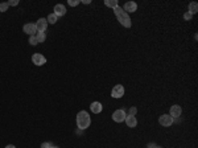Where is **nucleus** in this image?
Instances as JSON below:
<instances>
[{"instance_id":"1","label":"nucleus","mask_w":198,"mask_h":148,"mask_svg":"<svg viewBox=\"0 0 198 148\" xmlns=\"http://www.w3.org/2000/svg\"><path fill=\"white\" fill-rule=\"evenodd\" d=\"M114 13H115V16H116V19L119 20V22H120L123 27L131 28V25H132L131 17H129V15L127 12H124L123 8L119 7V5H118V7H115L114 8Z\"/></svg>"},{"instance_id":"2","label":"nucleus","mask_w":198,"mask_h":148,"mask_svg":"<svg viewBox=\"0 0 198 148\" xmlns=\"http://www.w3.org/2000/svg\"><path fill=\"white\" fill-rule=\"evenodd\" d=\"M90 123H91V119H90V115L86 112V111H79L77 114V126L79 130H86L89 128Z\"/></svg>"},{"instance_id":"3","label":"nucleus","mask_w":198,"mask_h":148,"mask_svg":"<svg viewBox=\"0 0 198 148\" xmlns=\"http://www.w3.org/2000/svg\"><path fill=\"white\" fill-rule=\"evenodd\" d=\"M126 116H127V114L124 110H116L112 112V120L116 122V123H121V122H124Z\"/></svg>"},{"instance_id":"4","label":"nucleus","mask_w":198,"mask_h":148,"mask_svg":"<svg viewBox=\"0 0 198 148\" xmlns=\"http://www.w3.org/2000/svg\"><path fill=\"white\" fill-rule=\"evenodd\" d=\"M158 123L164 127H171L173 124V118L171 115H168V114H164V115H161L158 118Z\"/></svg>"},{"instance_id":"5","label":"nucleus","mask_w":198,"mask_h":148,"mask_svg":"<svg viewBox=\"0 0 198 148\" xmlns=\"http://www.w3.org/2000/svg\"><path fill=\"white\" fill-rule=\"evenodd\" d=\"M32 61H33V64L37 65V66H42V65L46 64V58L42 54H40V53H35V54L32 56Z\"/></svg>"},{"instance_id":"6","label":"nucleus","mask_w":198,"mask_h":148,"mask_svg":"<svg viewBox=\"0 0 198 148\" xmlns=\"http://www.w3.org/2000/svg\"><path fill=\"white\" fill-rule=\"evenodd\" d=\"M124 95V87L121 85H116V86L112 89L111 91V96L112 98H121Z\"/></svg>"},{"instance_id":"7","label":"nucleus","mask_w":198,"mask_h":148,"mask_svg":"<svg viewBox=\"0 0 198 148\" xmlns=\"http://www.w3.org/2000/svg\"><path fill=\"white\" fill-rule=\"evenodd\" d=\"M22 30H24L27 35L29 36H36V32H37V28H36L35 24H32V22H29V24H25L24 28H22Z\"/></svg>"},{"instance_id":"8","label":"nucleus","mask_w":198,"mask_h":148,"mask_svg":"<svg viewBox=\"0 0 198 148\" xmlns=\"http://www.w3.org/2000/svg\"><path fill=\"white\" fill-rule=\"evenodd\" d=\"M35 25L37 28V32H45L48 28V21H46V19H38Z\"/></svg>"},{"instance_id":"9","label":"nucleus","mask_w":198,"mask_h":148,"mask_svg":"<svg viewBox=\"0 0 198 148\" xmlns=\"http://www.w3.org/2000/svg\"><path fill=\"white\" fill-rule=\"evenodd\" d=\"M137 9V4L135 1H127L126 4L123 5V11L124 12H135Z\"/></svg>"},{"instance_id":"10","label":"nucleus","mask_w":198,"mask_h":148,"mask_svg":"<svg viewBox=\"0 0 198 148\" xmlns=\"http://www.w3.org/2000/svg\"><path fill=\"white\" fill-rule=\"evenodd\" d=\"M181 114H182V109H181V106H178V104H173V106L171 107V116H172V118H180Z\"/></svg>"},{"instance_id":"11","label":"nucleus","mask_w":198,"mask_h":148,"mask_svg":"<svg viewBox=\"0 0 198 148\" xmlns=\"http://www.w3.org/2000/svg\"><path fill=\"white\" fill-rule=\"evenodd\" d=\"M53 13H54L57 17L58 16H64L65 13H66V7H65L64 4H56L54 5V12Z\"/></svg>"},{"instance_id":"12","label":"nucleus","mask_w":198,"mask_h":148,"mask_svg":"<svg viewBox=\"0 0 198 148\" xmlns=\"http://www.w3.org/2000/svg\"><path fill=\"white\" fill-rule=\"evenodd\" d=\"M124 122L127 123V127H131V128H134V127L137 126V119H136V116L127 115L126 119H124Z\"/></svg>"},{"instance_id":"13","label":"nucleus","mask_w":198,"mask_h":148,"mask_svg":"<svg viewBox=\"0 0 198 148\" xmlns=\"http://www.w3.org/2000/svg\"><path fill=\"white\" fill-rule=\"evenodd\" d=\"M90 110L94 114H100L102 110H103V106H102L100 102H92V103L90 104Z\"/></svg>"},{"instance_id":"14","label":"nucleus","mask_w":198,"mask_h":148,"mask_svg":"<svg viewBox=\"0 0 198 148\" xmlns=\"http://www.w3.org/2000/svg\"><path fill=\"white\" fill-rule=\"evenodd\" d=\"M190 15H194V13H197L198 12V4L196 1H193V3H190L189 4V11H188Z\"/></svg>"},{"instance_id":"15","label":"nucleus","mask_w":198,"mask_h":148,"mask_svg":"<svg viewBox=\"0 0 198 148\" xmlns=\"http://www.w3.org/2000/svg\"><path fill=\"white\" fill-rule=\"evenodd\" d=\"M104 4H106V7L115 8L118 7V0H104Z\"/></svg>"},{"instance_id":"16","label":"nucleus","mask_w":198,"mask_h":148,"mask_svg":"<svg viewBox=\"0 0 198 148\" xmlns=\"http://www.w3.org/2000/svg\"><path fill=\"white\" fill-rule=\"evenodd\" d=\"M36 38H37V42H44L46 40V35H45V32H37Z\"/></svg>"},{"instance_id":"17","label":"nucleus","mask_w":198,"mask_h":148,"mask_svg":"<svg viewBox=\"0 0 198 148\" xmlns=\"http://www.w3.org/2000/svg\"><path fill=\"white\" fill-rule=\"evenodd\" d=\"M57 16L54 15V13H50L49 16H48V19H46V21L48 22H50V24H56V22H57Z\"/></svg>"},{"instance_id":"18","label":"nucleus","mask_w":198,"mask_h":148,"mask_svg":"<svg viewBox=\"0 0 198 148\" xmlns=\"http://www.w3.org/2000/svg\"><path fill=\"white\" fill-rule=\"evenodd\" d=\"M29 44L33 45V46H36V45L38 44V42H37V38H36V36H29Z\"/></svg>"},{"instance_id":"19","label":"nucleus","mask_w":198,"mask_h":148,"mask_svg":"<svg viewBox=\"0 0 198 148\" xmlns=\"http://www.w3.org/2000/svg\"><path fill=\"white\" fill-rule=\"evenodd\" d=\"M8 3H0V12H5L8 9Z\"/></svg>"},{"instance_id":"20","label":"nucleus","mask_w":198,"mask_h":148,"mask_svg":"<svg viewBox=\"0 0 198 148\" xmlns=\"http://www.w3.org/2000/svg\"><path fill=\"white\" fill-rule=\"evenodd\" d=\"M79 3H81V0H69L67 1V4L72 5V7H75V5H78Z\"/></svg>"},{"instance_id":"21","label":"nucleus","mask_w":198,"mask_h":148,"mask_svg":"<svg viewBox=\"0 0 198 148\" xmlns=\"http://www.w3.org/2000/svg\"><path fill=\"white\" fill-rule=\"evenodd\" d=\"M136 114H137V109H136V107H131V109H129V114H128V115L135 116Z\"/></svg>"},{"instance_id":"22","label":"nucleus","mask_w":198,"mask_h":148,"mask_svg":"<svg viewBox=\"0 0 198 148\" xmlns=\"http://www.w3.org/2000/svg\"><path fill=\"white\" fill-rule=\"evenodd\" d=\"M52 147H53V144L50 141H45V143L41 144V148H52Z\"/></svg>"},{"instance_id":"23","label":"nucleus","mask_w":198,"mask_h":148,"mask_svg":"<svg viewBox=\"0 0 198 148\" xmlns=\"http://www.w3.org/2000/svg\"><path fill=\"white\" fill-rule=\"evenodd\" d=\"M19 4V0H12V1H8V5H12V7H15V5H17Z\"/></svg>"},{"instance_id":"24","label":"nucleus","mask_w":198,"mask_h":148,"mask_svg":"<svg viewBox=\"0 0 198 148\" xmlns=\"http://www.w3.org/2000/svg\"><path fill=\"white\" fill-rule=\"evenodd\" d=\"M191 17H193V15H190L189 12H186L185 15H184V19L185 20H191Z\"/></svg>"},{"instance_id":"25","label":"nucleus","mask_w":198,"mask_h":148,"mask_svg":"<svg viewBox=\"0 0 198 148\" xmlns=\"http://www.w3.org/2000/svg\"><path fill=\"white\" fill-rule=\"evenodd\" d=\"M147 148H156V144H155V143H149L148 146H147Z\"/></svg>"},{"instance_id":"26","label":"nucleus","mask_w":198,"mask_h":148,"mask_svg":"<svg viewBox=\"0 0 198 148\" xmlns=\"http://www.w3.org/2000/svg\"><path fill=\"white\" fill-rule=\"evenodd\" d=\"M81 3H85V4H90V3H91V1H90V0H82Z\"/></svg>"},{"instance_id":"27","label":"nucleus","mask_w":198,"mask_h":148,"mask_svg":"<svg viewBox=\"0 0 198 148\" xmlns=\"http://www.w3.org/2000/svg\"><path fill=\"white\" fill-rule=\"evenodd\" d=\"M5 148H16V147H15V146H12V144H8V146L5 147Z\"/></svg>"},{"instance_id":"28","label":"nucleus","mask_w":198,"mask_h":148,"mask_svg":"<svg viewBox=\"0 0 198 148\" xmlns=\"http://www.w3.org/2000/svg\"><path fill=\"white\" fill-rule=\"evenodd\" d=\"M52 148H59V147H57V146H53Z\"/></svg>"},{"instance_id":"29","label":"nucleus","mask_w":198,"mask_h":148,"mask_svg":"<svg viewBox=\"0 0 198 148\" xmlns=\"http://www.w3.org/2000/svg\"><path fill=\"white\" fill-rule=\"evenodd\" d=\"M156 148H163V147H160V146H156Z\"/></svg>"}]
</instances>
